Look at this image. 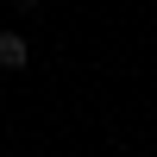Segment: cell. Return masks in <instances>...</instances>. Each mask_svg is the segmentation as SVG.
<instances>
[{"label":"cell","instance_id":"obj_1","mask_svg":"<svg viewBox=\"0 0 157 157\" xmlns=\"http://www.w3.org/2000/svg\"><path fill=\"white\" fill-rule=\"evenodd\" d=\"M25 57H32V50H25V32H0V69L19 75V69H25Z\"/></svg>","mask_w":157,"mask_h":157}]
</instances>
